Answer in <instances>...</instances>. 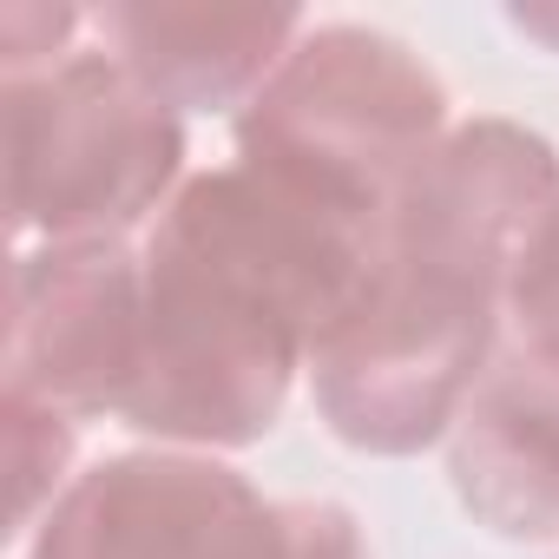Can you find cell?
<instances>
[{"label":"cell","mask_w":559,"mask_h":559,"mask_svg":"<svg viewBox=\"0 0 559 559\" xmlns=\"http://www.w3.org/2000/svg\"><path fill=\"white\" fill-rule=\"evenodd\" d=\"M86 27L171 112H217V106L243 112L310 21L297 8H171V0H145V8H99L86 14Z\"/></svg>","instance_id":"cell-8"},{"label":"cell","mask_w":559,"mask_h":559,"mask_svg":"<svg viewBox=\"0 0 559 559\" xmlns=\"http://www.w3.org/2000/svg\"><path fill=\"white\" fill-rule=\"evenodd\" d=\"M448 132V86L421 53L395 34L330 21L304 27L237 112V158L330 211L382 224Z\"/></svg>","instance_id":"cell-3"},{"label":"cell","mask_w":559,"mask_h":559,"mask_svg":"<svg viewBox=\"0 0 559 559\" xmlns=\"http://www.w3.org/2000/svg\"><path fill=\"white\" fill-rule=\"evenodd\" d=\"M0 415H8L14 526H27V520H34V507H40V493H53V487H60V474H67V461H73V421H67V415H53V408H40V402H21V395L0 402ZM53 500H60V493H53Z\"/></svg>","instance_id":"cell-10"},{"label":"cell","mask_w":559,"mask_h":559,"mask_svg":"<svg viewBox=\"0 0 559 559\" xmlns=\"http://www.w3.org/2000/svg\"><path fill=\"white\" fill-rule=\"evenodd\" d=\"M139 376V243H40L8 290V395L67 421L126 408Z\"/></svg>","instance_id":"cell-6"},{"label":"cell","mask_w":559,"mask_h":559,"mask_svg":"<svg viewBox=\"0 0 559 559\" xmlns=\"http://www.w3.org/2000/svg\"><path fill=\"white\" fill-rule=\"evenodd\" d=\"M507 323H513V343L520 349L559 362V191H552V204L539 211V224H533V237L520 250Z\"/></svg>","instance_id":"cell-9"},{"label":"cell","mask_w":559,"mask_h":559,"mask_svg":"<svg viewBox=\"0 0 559 559\" xmlns=\"http://www.w3.org/2000/svg\"><path fill=\"white\" fill-rule=\"evenodd\" d=\"M27 559H369V546L336 500H270L211 454L152 448L73 474Z\"/></svg>","instance_id":"cell-5"},{"label":"cell","mask_w":559,"mask_h":559,"mask_svg":"<svg viewBox=\"0 0 559 559\" xmlns=\"http://www.w3.org/2000/svg\"><path fill=\"white\" fill-rule=\"evenodd\" d=\"M513 27L546 40V47H559V8H513Z\"/></svg>","instance_id":"cell-11"},{"label":"cell","mask_w":559,"mask_h":559,"mask_svg":"<svg viewBox=\"0 0 559 559\" xmlns=\"http://www.w3.org/2000/svg\"><path fill=\"white\" fill-rule=\"evenodd\" d=\"M559 191V152L474 119L402 185L343 323L310 356L317 415L362 454L435 448L500 356L520 250Z\"/></svg>","instance_id":"cell-2"},{"label":"cell","mask_w":559,"mask_h":559,"mask_svg":"<svg viewBox=\"0 0 559 559\" xmlns=\"http://www.w3.org/2000/svg\"><path fill=\"white\" fill-rule=\"evenodd\" d=\"M448 474L480 526L559 559V362L507 343L448 428Z\"/></svg>","instance_id":"cell-7"},{"label":"cell","mask_w":559,"mask_h":559,"mask_svg":"<svg viewBox=\"0 0 559 559\" xmlns=\"http://www.w3.org/2000/svg\"><path fill=\"white\" fill-rule=\"evenodd\" d=\"M8 211L40 243H126L185 185V126L106 47L0 73Z\"/></svg>","instance_id":"cell-4"},{"label":"cell","mask_w":559,"mask_h":559,"mask_svg":"<svg viewBox=\"0 0 559 559\" xmlns=\"http://www.w3.org/2000/svg\"><path fill=\"white\" fill-rule=\"evenodd\" d=\"M376 230L243 158L185 178L139 237V376L119 421L191 454L263 441L343 323Z\"/></svg>","instance_id":"cell-1"}]
</instances>
